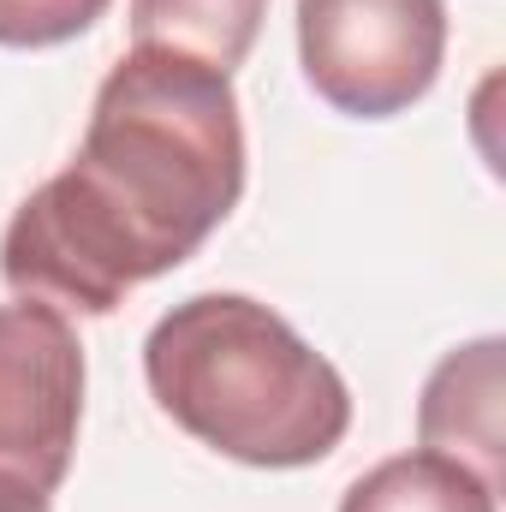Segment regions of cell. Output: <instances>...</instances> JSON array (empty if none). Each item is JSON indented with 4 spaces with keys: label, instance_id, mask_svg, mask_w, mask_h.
Here are the masks:
<instances>
[{
    "label": "cell",
    "instance_id": "obj_1",
    "mask_svg": "<svg viewBox=\"0 0 506 512\" xmlns=\"http://www.w3.org/2000/svg\"><path fill=\"white\" fill-rule=\"evenodd\" d=\"M239 197L233 78L167 48H131L90 102L78 155L6 221L0 280L54 310L114 316L137 286L203 251Z\"/></svg>",
    "mask_w": 506,
    "mask_h": 512
},
{
    "label": "cell",
    "instance_id": "obj_2",
    "mask_svg": "<svg viewBox=\"0 0 506 512\" xmlns=\"http://www.w3.org/2000/svg\"><path fill=\"white\" fill-rule=\"evenodd\" d=\"M143 376L191 441L256 471L322 465L352 429L346 376L245 292L173 304L143 340Z\"/></svg>",
    "mask_w": 506,
    "mask_h": 512
},
{
    "label": "cell",
    "instance_id": "obj_3",
    "mask_svg": "<svg viewBox=\"0 0 506 512\" xmlns=\"http://www.w3.org/2000/svg\"><path fill=\"white\" fill-rule=\"evenodd\" d=\"M84 423V346L66 310L0 304V512H36L72 471Z\"/></svg>",
    "mask_w": 506,
    "mask_h": 512
},
{
    "label": "cell",
    "instance_id": "obj_4",
    "mask_svg": "<svg viewBox=\"0 0 506 512\" xmlns=\"http://www.w3.org/2000/svg\"><path fill=\"white\" fill-rule=\"evenodd\" d=\"M298 60L334 114L393 120L441 78L447 0H298Z\"/></svg>",
    "mask_w": 506,
    "mask_h": 512
},
{
    "label": "cell",
    "instance_id": "obj_5",
    "mask_svg": "<svg viewBox=\"0 0 506 512\" xmlns=\"http://www.w3.org/2000/svg\"><path fill=\"white\" fill-rule=\"evenodd\" d=\"M501 340L483 334L459 352H447L429 382H423V405H417V435L429 453H447L459 465H471L489 489H501V465H506V435H501Z\"/></svg>",
    "mask_w": 506,
    "mask_h": 512
},
{
    "label": "cell",
    "instance_id": "obj_6",
    "mask_svg": "<svg viewBox=\"0 0 506 512\" xmlns=\"http://www.w3.org/2000/svg\"><path fill=\"white\" fill-rule=\"evenodd\" d=\"M268 0H131V48H167L233 78L256 48Z\"/></svg>",
    "mask_w": 506,
    "mask_h": 512
},
{
    "label": "cell",
    "instance_id": "obj_7",
    "mask_svg": "<svg viewBox=\"0 0 506 512\" xmlns=\"http://www.w3.org/2000/svg\"><path fill=\"white\" fill-rule=\"evenodd\" d=\"M501 489H489L471 465L447 459V453H399L381 459L376 471H364L340 512H495Z\"/></svg>",
    "mask_w": 506,
    "mask_h": 512
},
{
    "label": "cell",
    "instance_id": "obj_8",
    "mask_svg": "<svg viewBox=\"0 0 506 512\" xmlns=\"http://www.w3.org/2000/svg\"><path fill=\"white\" fill-rule=\"evenodd\" d=\"M108 6L114 0H0V48H60Z\"/></svg>",
    "mask_w": 506,
    "mask_h": 512
},
{
    "label": "cell",
    "instance_id": "obj_9",
    "mask_svg": "<svg viewBox=\"0 0 506 512\" xmlns=\"http://www.w3.org/2000/svg\"><path fill=\"white\" fill-rule=\"evenodd\" d=\"M36 512H48V507H36Z\"/></svg>",
    "mask_w": 506,
    "mask_h": 512
}]
</instances>
